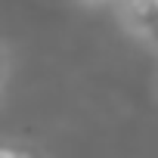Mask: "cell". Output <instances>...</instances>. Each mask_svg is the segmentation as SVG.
Returning <instances> with one entry per match:
<instances>
[{
    "mask_svg": "<svg viewBox=\"0 0 158 158\" xmlns=\"http://www.w3.org/2000/svg\"><path fill=\"white\" fill-rule=\"evenodd\" d=\"M0 158H19L16 152H10V149H0Z\"/></svg>",
    "mask_w": 158,
    "mask_h": 158,
    "instance_id": "cell-1",
    "label": "cell"
}]
</instances>
